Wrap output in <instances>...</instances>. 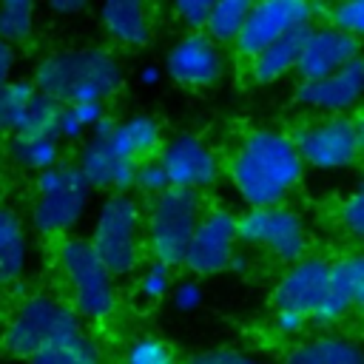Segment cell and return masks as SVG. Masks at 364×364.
I'll return each mask as SVG.
<instances>
[{
  "mask_svg": "<svg viewBox=\"0 0 364 364\" xmlns=\"http://www.w3.org/2000/svg\"><path fill=\"white\" fill-rule=\"evenodd\" d=\"M310 28V26H307ZM307 28H299V31H290L267 46H262L256 54L247 57V74L256 85H273L279 80H284L287 74L296 71V63H299V51H301V43H304V34Z\"/></svg>",
  "mask_w": 364,
  "mask_h": 364,
  "instance_id": "obj_22",
  "label": "cell"
},
{
  "mask_svg": "<svg viewBox=\"0 0 364 364\" xmlns=\"http://www.w3.org/2000/svg\"><path fill=\"white\" fill-rule=\"evenodd\" d=\"M162 74H168L182 88H210L225 74V51L205 31H185L168 48Z\"/></svg>",
  "mask_w": 364,
  "mask_h": 364,
  "instance_id": "obj_13",
  "label": "cell"
},
{
  "mask_svg": "<svg viewBox=\"0 0 364 364\" xmlns=\"http://www.w3.org/2000/svg\"><path fill=\"white\" fill-rule=\"evenodd\" d=\"M46 3H48V9L57 11V14H80L91 0H46Z\"/></svg>",
  "mask_w": 364,
  "mask_h": 364,
  "instance_id": "obj_40",
  "label": "cell"
},
{
  "mask_svg": "<svg viewBox=\"0 0 364 364\" xmlns=\"http://www.w3.org/2000/svg\"><path fill=\"white\" fill-rule=\"evenodd\" d=\"M228 176L236 196L247 208L284 205V199L304 179V162L290 134L276 128H253L230 154Z\"/></svg>",
  "mask_w": 364,
  "mask_h": 364,
  "instance_id": "obj_1",
  "label": "cell"
},
{
  "mask_svg": "<svg viewBox=\"0 0 364 364\" xmlns=\"http://www.w3.org/2000/svg\"><path fill=\"white\" fill-rule=\"evenodd\" d=\"M37 0H0V40L23 43L34 28Z\"/></svg>",
  "mask_w": 364,
  "mask_h": 364,
  "instance_id": "obj_29",
  "label": "cell"
},
{
  "mask_svg": "<svg viewBox=\"0 0 364 364\" xmlns=\"http://www.w3.org/2000/svg\"><path fill=\"white\" fill-rule=\"evenodd\" d=\"M11 68H14V46L0 40V85L11 80Z\"/></svg>",
  "mask_w": 364,
  "mask_h": 364,
  "instance_id": "obj_39",
  "label": "cell"
},
{
  "mask_svg": "<svg viewBox=\"0 0 364 364\" xmlns=\"http://www.w3.org/2000/svg\"><path fill=\"white\" fill-rule=\"evenodd\" d=\"M338 222H341V228L353 239H361L364 236V193L361 191H353L347 199H341Z\"/></svg>",
  "mask_w": 364,
  "mask_h": 364,
  "instance_id": "obj_35",
  "label": "cell"
},
{
  "mask_svg": "<svg viewBox=\"0 0 364 364\" xmlns=\"http://www.w3.org/2000/svg\"><path fill=\"white\" fill-rule=\"evenodd\" d=\"M327 270H330V262L321 256H301L290 262L279 276V282L273 284V293H270L273 310H293L310 318L324 296Z\"/></svg>",
  "mask_w": 364,
  "mask_h": 364,
  "instance_id": "obj_16",
  "label": "cell"
},
{
  "mask_svg": "<svg viewBox=\"0 0 364 364\" xmlns=\"http://www.w3.org/2000/svg\"><path fill=\"white\" fill-rule=\"evenodd\" d=\"M134 188L142 191L145 196H156L165 188H171L168 185V176H165V168H162V162H159L156 154L136 162V168H134Z\"/></svg>",
  "mask_w": 364,
  "mask_h": 364,
  "instance_id": "obj_33",
  "label": "cell"
},
{
  "mask_svg": "<svg viewBox=\"0 0 364 364\" xmlns=\"http://www.w3.org/2000/svg\"><path fill=\"white\" fill-rule=\"evenodd\" d=\"M88 185L74 165L57 162L37 173L34 202H31V228L40 236H68L80 225L88 208Z\"/></svg>",
  "mask_w": 364,
  "mask_h": 364,
  "instance_id": "obj_7",
  "label": "cell"
},
{
  "mask_svg": "<svg viewBox=\"0 0 364 364\" xmlns=\"http://www.w3.org/2000/svg\"><path fill=\"white\" fill-rule=\"evenodd\" d=\"M57 117H60V102H54L51 97L40 94L37 88L28 94V100L23 102L11 134L20 136H57Z\"/></svg>",
  "mask_w": 364,
  "mask_h": 364,
  "instance_id": "obj_24",
  "label": "cell"
},
{
  "mask_svg": "<svg viewBox=\"0 0 364 364\" xmlns=\"http://www.w3.org/2000/svg\"><path fill=\"white\" fill-rule=\"evenodd\" d=\"M202 210V196L193 191L165 188L148 196V208H142V245L148 256L168 267H179Z\"/></svg>",
  "mask_w": 364,
  "mask_h": 364,
  "instance_id": "obj_4",
  "label": "cell"
},
{
  "mask_svg": "<svg viewBox=\"0 0 364 364\" xmlns=\"http://www.w3.org/2000/svg\"><path fill=\"white\" fill-rule=\"evenodd\" d=\"M122 364H176L173 350L159 336H136L122 353Z\"/></svg>",
  "mask_w": 364,
  "mask_h": 364,
  "instance_id": "obj_31",
  "label": "cell"
},
{
  "mask_svg": "<svg viewBox=\"0 0 364 364\" xmlns=\"http://www.w3.org/2000/svg\"><path fill=\"white\" fill-rule=\"evenodd\" d=\"M57 267L71 290V307L80 318L105 321L119 304L117 279L100 262L97 250L82 236H63L57 250Z\"/></svg>",
  "mask_w": 364,
  "mask_h": 364,
  "instance_id": "obj_5",
  "label": "cell"
},
{
  "mask_svg": "<svg viewBox=\"0 0 364 364\" xmlns=\"http://www.w3.org/2000/svg\"><path fill=\"white\" fill-rule=\"evenodd\" d=\"M327 26L358 37L364 31V0H333L327 9Z\"/></svg>",
  "mask_w": 364,
  "mask_h": 364,
  "instance_id": "obj_32",
  "label": "cell"
},
{
  "mask_svg": "<svg viewBox=\"0 0 364 364\" xmlns=\"http://www.w3.org/2000/svg\"><path fill=\"white\" fill-rule=\"evenodd\" d=\"M88 242L114 279L131 276L142 264V250H145L139 199L131 196V191L108 193V199L97 210Z\"/></svg>",
  "mask_w": 364,
  "mask_h": 364,
  "instance_id": "obj_6",
  "label": "cell"
},
{
  "mask_svg": "<svg viewBox=\"0 0 364 364\" xmlns=\"http://www.w3.org/2000/svg\"><path fill=\"white\" fill-rule=\"evenodd\" d=\"M9 159L23 171H46L60 162V139L57 136H11Z\"/></svg>",
  "mask_w": 364,
  "mask_h": 364,
  "instance_id": "obj_25",
  "label": "cell"
},
{
  "mask_svg": "<svg viewBox=\"0 0 364 364\" xmlns=\"http://www.w3.org/2000/svg\"><path fill=\"white\" fill-rule=\"evenodd\" d=\"M236 242L245 247H264L284 264L307 256L310 247L304 219L287 205L247 208L236 213Z\"/></svg>",
  "mask_w": 364,
  "mask_h": 364,
  "instance_id": "obj_9",
  "label": "cell"
},
{
  "mask_svg": "<svg viewBox=\"0 0 364 364\" xmlns=\"http://www.w3.org/2000/svg\"><path fill=\"white\" fill-rule=\"evenodd\" d=\"M273 330L279 338H301L310 327V318L293 310H273Z\"/></svg>",
  "mask_w": 364,
  "mask_h": 364,
  "instance_id": "obj_37",
  "label": "cell"
},
{
  "mask_svg": "<svg viewBox=\"0 0 364 364\" xmlns=\"http://www.w3.org/2000/svg\"><path fill=\"white\" fill-rule=\"evenodd\" d=\"M171 287H173V267H168V264L151 259V262L142 264L134 290H136V296H139L142 301L156 304V301H165V299H168Z\"/></svg>",
  "mask_w": 364,
  "mask_h": 364,
  "instance_id": "obj_30",
  "label": "cell"
},
{
  "mask_svg": "<svg viewBox=\"0 0 364 364\" xmlns=\"http://www.w3.org/2000/svg\"><path fill=\"white\" fill-rule=\"evenodd\" d=\"M250 6H253V0H213L208 23L202 31L219 46H233Z\"/></svg>",
  "mask_w": 364,
  "mask_h": 364,
  "instance_id": "obj_26",
  "label": "cell"
},
{
  "mask_svg": "<svg viewBox=\"0 0 364 364\" xmlns=\"http://www.w3.org/2000/svg\"><path fill=\"white\" fill-rule=\"evenodd\" d=\"M77 173L88 185V191H111V193H128L134 188V162L119 159L100 134L91 131V136L82 142L77 162Z\"/></svg>",
  "mask_w": 364,
  "mask_h": 364,
  "instance_id": "obj_19",
  "label": "cell"
},
{
  "mask_svg": "<svg viewBox=\"0 0 364 364\" xmlns=\"http://www.w3.org/2000/svg\"><path fill=\"white\" fill-rule=\"evenodd\" d=\"M282 364H364V353L355 338L336 330H321L293 341Z\"/></svg>",
  "mask_w": 364,
  "mask_h": 364,
  "instance_id": "obj_21",
  "label": "cell"
},
{
  "mask_svg": "<svg viewBox=\"0 0 364 364\" xmlns=\"http://www.w3.org/2000/svg\"><path fill=\"white\" fill-rule=\"evenodd\" d=\"M353 60H361V40L341 34L330 26H310L299 51L296 74L301 80H316L324 74H333Z\"/></svg>",
  "mask_w": 364,
  "mask_h": 364,
  "instance_id": "obj_17",
  "label": "cell"
},
{
  "mask_svg": "<svg viewBox=\"0 0 364 364\" xmlns=\"http://www.w3.org/2000/svg\"><path fill=\"white\" fill-rule=\"evenodd\" d=\"M82 333V318L65 299L51 293H34L9 313L3 327V347L11 355L28 361L48 347L80 338Z\"/></svg>",
  "mask_w": 364,
  "mask_h": 364,
  "instance_id": "obj_3",
  "label": "cell"
},
{
  "mask_svg": "<svg viewBox=\"0 0 364 364\" xmlns=\"http://www.w3.org/2000/svg\"><path fill=\"white\" fill-rule=\"evenodd\" d=\"M105 117L102 102H68L60 105L57 117V139H80L85 131H94V125Z\"/></svg>",
  "mask_w": 364,
  "mask_h": 364,
  "instance_id": "obj_27",
  "label": "cell"
},
{
  "mask_svg": "<svg viewBox=\"0 0 364 364\" xmlns=\"http://www.w3.org/2000/svg\"><path fill=\"white\" fill-rule=\"evenodd\" d=\"M171 6H173L176 20L188 31H202L205 23H208V14H210L213 0H171Z\"/></svg>",
  "mask_w": 364,
  "mask_h": 364,
  "instance_id": "obj_34",
  "label": "cell"
},
{
  "mask_svg": "<svg viewBox=\"0 0 364 364\" xmlns=\"http://www.w3.org/2000/svg\"><path fill=\"white\" fill-rule=\"evenodd\" d=\"M364 301V259L361 253H344L330 262L327 284L318 307L310 316V324L318 330H333Z\"/></svg>",
  "mask_w": 364,
  "mask_h": 364,
  "instance_id": "obj_14",
  "label": "cell"
},
{
  "mask_svg": "<svg viewBox=\"0 0 364 364\" xmlns=\"http://www.w3.org/2000/svg\"><path fill=\"white\" fill-rule=\"evenodd\" d=\"M31 85L60 105L102 102L122 85V65L108 48H68L43 57Z\"/></svg>",
  "mask_w": 364,
  "mask_h": 364,
  "instance_id": "obj_2",
  "label": "cell"
},
{
  "mask_svg": "<svg viewBox=\"0 0 364 364\" xmlns=\"http://www.w3.org/2000/svg\"><path fill=\"white\" fill-rule=\"evenodd\" d=\"M94 134L102 136V142L125 162H139L145 156H154L162 145V125L151 114H131L125 119L102 117L94 125Z\"/></svg>",
  "mask_w": 364,
  "mask_h": 364,
  "instance_id": "obj_18",
  "label": "cell"
},
{
  "mask_svg": "<svg viewBox=\"0 0 364 364\" xmlns=\"http://www.w3.org/2000/svg\"><path fill=\"white\" fill-rule=\"evenodd\" d=\"M136 80H139V85H145V88H154V85H159V80H162V68H159L156 63H145V65L139 68Z\"/></svg>",
  "mask_w": 364,
  "mask_h": 364,
  "instance_id": "obj_41",
  "label": "cell"
},
{
  "mask_svg": "<svg viewBox=\"0 0 364 364\" xmlns=\"http://www.w3.org/2000/svg\"><path fill=\"white\" fill-rule=\"evenodd\" d=\"M156 156L165 168L171 188L202 193V191L213 188L222 176V162H219L216 151L202 136H196L191 131H179L171 139H162Z\"/></svg>",
  "mask_w": 364,
  "mask_h": 364,
  "instance_id": "obj_11",
  "label": "cell"
},
{
  "mask_svg": "<svg viewBox=\"0 0 364 364\" xmlns=\"http://www.w3.org/2000/svg\"><path fill=\"white\" fill-rule=\"evenodd\" d=\"M236 213L228 208L202 210L179 267L193 276L225 273L236 256Z\"/></svg>",
  "mask_w": 364,
  "mask_h": 364,
  "instance_id": "obj_12",
  "label": "cell"
},
{
  "mask_svg": "<svg viewBox=\"0 0 364 364\" xmlns=\"http://www.w3.org/2000/svg\"><path fill=\"white\" fill-rule=\"evenodd\" d=\"M28 264V233L17 210L0 208V287L14 284Z\"/></svg>",
  "mask_w": 364,
  "mask_h": 364,
  "instance_id": "obj_23",
  "label": "cell"
},
{
  "mask_svg": "<svg viewBox=\"0 0 364 364\" xmlns=\"http://www.w3.org/2000/svg\"><path fill=\"white\" fill-rule=\"evenodd\" d=\"M364 91V63L353 60L350 65L316 77V80H299L293 91V102L313 114H350Z\"/></svg>",
  "mask_w": 364,
  "mask_h": 364,
  "instance_id": "obj_15",
  "label": "cell"
},
{
  "mask_svg": "<svg viewBox=\"0 0 364 364\" xmlns=\"http://www.w3.org/2000/svg\"><path fill=\"white\" fill-rule=\"evenodd\" d=\"M304 168L347 171L361 159V122L353 114H324L290 134Z\"/></svg>",
  "mask_w": 364,
  "mask_h": 364,
  "instance_id": "obj_8",
  "label": "cell"
},
{
  "mask_svg": "<svg viewBox=\"0 0 364 364\" xmlns=\"http://www.w3.org/2000/svg\"><path fill=\"white\" fill-rule=\"evenodd\" d=\"M100 23L114 43L142 48L154 34L151 0H100Z\"/></svg>",
  "mask_w": 364,
  "mask_h": 364,
  "instance_id": "obj_20",
  "label": "cell"
},
{
  "mask_svg": "<svg viewBox=\"0 0 364 364\" xmlns=\"http://www.w3.org/2000/svg\"><path fill=\"white\" fill-rule=\"evenodd\" d=\"M318 14V3L316 0H253L236 40L233 48L239 57H250L256 54L262 46L313 26Z\"/></svg>",
  "mask_w": 364,
  "mask_h": 364,
  "instance_id": "obj_10",
  "label": "cell"
},
{
  "mask_svg": "<svg viewBox=\"0 0 364 364\" xmlns=\"http://www.w3.org/2000/svg\"><path fill=\"white\" fill-rule=\"evenodd\" d=\"M185 364H270V361H262V358L239 353V350H202V353L191 355Z\"/></svg>",
  "mask_w": 364,
  "mask_h": 364,
  "instance_id": "obj_38",
  "label": "cell"
},
{
  "mask_svg": "<svg viewBox=\"0 0 364 364\" xmlns=\"http://www.w3.org/2000/svg\"><path fill=\"white\" fill-rule=\"evenodd\" d=\"M0 134H9V128H6V105H3V85H0Z\"/></svg>",
  "mask_w": 364,
  "mask_h": 364,
  "instance_id": "obj_42",
  "label": "cell"
},
{
  "mask_svg": "<svg viewBox=\"0 0 364 364\" xmlns=\"http://www.w3.org/2000/svg\"><path fill=\"white\" fill-rule=\"evenodd\" d=\"M202 287H199V282L196 279H182V282H173V287H171V293H168V299H171V304L179 310V313H193L199 304H202Z\"/></svg>",
  "mask_w": 364,
  "mask_h": 364,
  "instance_id": "obj_36",
  "label": "cell"
},
{
  "mask_svg": "<svg viewBox=\"0 0 364 364\" xmlns=\"http://www.w3.org/2000/svg\"><path fill=\"white\" fill-rule=\"evenodd\" d=\"M28 364H102V353L100 344L88 333H82L68 344H57L37 353L34 358H28Z\"/></svg>",
  "mask_w": 364,
  "mask_h": 364,
  "instance_id": "obj_28",
  "label": "cell"
}]
</instances>
